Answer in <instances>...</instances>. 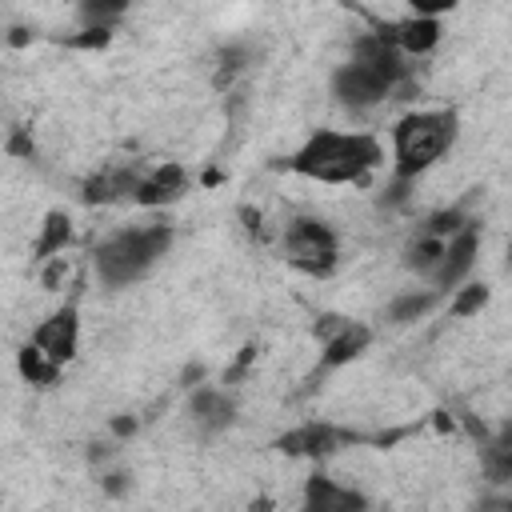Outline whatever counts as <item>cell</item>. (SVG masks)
Wrapping results in <instances>:
<instances>
[{
  "label": "cell",
  "instance_id": "277c9868",
  "mask_svg": "<svg viewBox=\"0 0 512 512\" xmlns=\"http://www.w3.org/2000/svg\"><path fill=\"white\" fill-rule=\"evenodd\" d=\"M400 84H404L400 76H392L388 68L368 64V60H348V64L332 76V92H336L344 104H352V108L380 104V100H388Z\"/></svg>",
  "mask_w": 512,
  "mask_h": 512
},
{
  "label": "cell",
  "instance_id": "7a4b0ae2",
  "mask_svg": "<svg viewBox=\"0 0 512 512\" xmlns=\"http://www.w3.org/2000/svg\"><path fill=\"white\" fill-rule=\"evenodd\" d=\"M452 140H456V116L452 112H408L392 128L396 176L416 180L452 148Z\"/></svg>",
  "mask_w": 512,
  "mask_h": 512
},
{
  "label": "cell",
  "instance_id": "d6986e66",
  "mask_svg": "<svg viewBox=\"0 0 512 512\" xmlns=\"http://www.w3.org/2000/svg\"><path fill=\"white\" fill-rule=\"evenodd\" d=\"M244 68V48H228L224 56H220V76L216 80H228L232 72H240Z\"/></svg>",
  "mask_w": 512,
  "mask_h": 512
},
{
  "label": "cell",
  "instance_id": "2e32d148",
  "mask_svg": "<svg viewBox=\"0 0 512 512\" xmlns=\"http://www.w3.org/2000/svg\"><path fill=\"white\" fill-rule=\"evenodd\" d=\"M432 304H436V292H408V296L392 300L388 316H392V324H408V320H420Z\"/></svg>",
  "mask_w": 512,
  "mask_h": 512
},
{
  "label": "cell",
  "instance_id": "6da1fadb",
  "mask_svg": "<svg viewBox=\"0 0 512 512\" xmlns=\"http://www.w3.org/2000/svg\"><path fill=\"white\" fill-rule=\"evenodd\" d=\"M376 164H380V144L364 132H316L288 160L292 172H300L308 180H324V184L364 180V172H372Z\"/></svg>",
  "mask_w": 512,
  "mask_h": 512
},
{
  "label": "cell",
  "instance_id": "9a60e30c",
  "mask_svg": "<svg viewBox=\"0 0 512 512\" xmlns=\"http://www.w3.org/2000/svg\"><path fill=\"white\" fill-rule=\"evenodd\" d=\"M192 416H200L204 424H228V416H232V404H228V396L224 392H196L192 396Z\"/></svg>",
  "mask_w": 512,
  "mask_h": 512
},
{
  "label": "cell",
  "instance_id": "603a6c76",
  "mask_svg": "<svg viewBox=\"0 0 512 512\" xmlns=\"http://www.w3.org/2000/svg\"><path fill=\"white\" fill-rule=\"evenodd\" d=\"M272 508V500H252V512H268Z\"/></svg>",
  "mask_w": 512,
  "mask_h": 512
},
{
  "label": "cell",
  "instance_id": "7402d4cb",
  "mask_svg": "<svg viewBox=\"0 0 512 512\" xmlns=\"http://www.w3.org/2000/svg\"><path fill=\"white\" fill-rule=\"evenodd\" d=\"M492 448H500V452H512V424H504V432H500V440H496Z\"/></svg>",
  "mask_w": 512,
  "mask_h": 512
},
{
  "label": "cell",
  "instance_id": "30bf717a",
  "mask_svg": "<svg viewBox=\"0 0 512 512\" xmlns=\"http://www.w3.org/2000/svg\"><path fill=\"white\" fill-rule=\"evenodd\" d=\"M440 40V20L436 16H408L396 24V48L404 56H424Z\"/></svg>",
  "mask_w": 512,
  "mask_h": 512
},
{
  "label": "cell",
  "instance_id": "e0dca14e",
  "mask_svg": "<svg viewBox=\"0 0 512 512\" xmlns=\"http://www.w3.org/2000/svg\"><path fill=\"white\" fill-rule=\"evenodd\" d=\"M484 304H488V288H484V284H468V288L456 292L452 312H456V316H472V312H480Z\"/></svg>",
  "mask_w": 512,
  "mask_h": 512
},
{
  "label": "cell",
  "instance_id": "9c48e42d",
  "mask_svg": "<svg viewBox=\"0 0 512 512\" xmlns=\"http://www.w3.org/2000/svg\"><path fill=\"white\" fill-rule=\"evenodd\" d=\"M348 440H356V436H352V432H340V428H332V424H304V428L288 432V436L280 440V448H284L288 456H328V452H336V448L348 444Z\"/></svg>",
  "mask_w": 512,
  "mask_h": 512
},
{
  "label": "cell",
  "instance_id": "ffe728a7",
  "mask_svg": "<svg viewBox=\"0 0 512 512\" xmlns=\"http://www.w3.org/2000/svg\"><path fill=\"white\" fill-rule=\"evenodd\" d=\"M68 276V264H64V256H56V260H48V268H44V288H60V280Z\"/></svg>",
  "mask_w": 512,
  "mask_h": 512
},
{
  "label": "cell",
  "instance_id": "8992f818",
  "mask_svg": "<svg viewBox=\"0 0 512 512\" xmlns=\"http://www.w3.org/2000/svg\"><path fill=\"white\" fill-rule=\"evenodd\" d=\"M76 340H80L76 308H60V312H52V316L32 332V344H36L44 356H52L56 364H64V360L76 356Z\"/></svg>",
  "mask_w": 512,
  "mask_h": 512
},
{
  "label": "cell",
  "instance_id": "7c38bea8",
  "mask_svg": "<svg viewBox=\"0 0 512 512\" xmlns=\"http://www.w3.org/2000/svg\"><path fill=\"white\" fill-rule=\"evenodd\" d=\"M368 340H372V332L364 328V324H344L328 344H324V364L328 368H336V364H348L352 356H360L364 348H368Z\"/></svg>",
  "mask_w": 512,
  "mask_h": 512
},
{
  "label": "cell",
  "instance_id": "52a82bcc",
  "mask_svg": "<svg viewBox=\"0 0 512 512\" xmlns=\"http://www.w3.org/2000/svg\"><path fill=\"white\" fill-rule=\"evenodd\" d=\"M304 512H368V500L332 476H312L304 484Z\"/></svg>",
  "mask_w": 512,
  "mask_h": 512
},
{
  "label": "cell",
  "instance_id": "5bb4252c",
  "mask_svg": "<svg viewBox=\"0 0 512 512\" xmlns=\"http://www.w3.org/2000/svg\"><path fill=\"white\" fill-rule=\"evenodd\" d=\"M20 372H24V380H32V384H52L56 372H60V364H56L52 356H44L36 344H28V348H20Z\"/></svg>",
  "mask_w": 512,
  "mask_h": 512
},
{
  "label": "cell",
  "instance_id": "5b68a950",
  "mask_svg": "<svg viewBox=\"0 0 512 512\" xmlns=\"http://www.w3.org/2000/svg\"><path fill=\"white\" fill-rule=\"evenodd\" d=\"M284 256L296 268H304L312 276H324L336 264V236L320 220H292L284 228Z\"/></svg>",
  "mask_w": 512,
  "mask_h": 512
},
{
  "label": "cell",
  "instance_id": "4fadbf2b",
  "mask_svg": "<svg viewBox=\"0 0 512 512\" xmlns=\"http://www.w3.org/2000/svg\"><path fill=\"white\" fill-rule=\"evenodd\" d=\"M68 240H72V220H68L64 212H48L44 232H40V240H36V256H40V260H56Z\"/></svg>",
  "mask_w": 512,
  "mask_h": 512
},
{
  "label": "cell",
  "instance_id": "cb8c5ba5",
  "mask_svg": "<svg viewBox=\"0 0 512 512\" xmlns=\"http://www.w3.org/2000/svg\"><path fill=\"white\" fill-rule=\"evenodd\" d=\"M508 260H512V248H508Z\"/></svg>",
  "mask_w": 512,
  "mask_h": 512
},
{
  "label": "cell",
  "instance_id": "44dd1931",
  "mask_svg": "<svg viewBox=\"0 0 512 512\" xmlns=\"http://www.w3.org/2000/svg\"><path fill=\"white\" fill-rule=\"evenodd\" d=\"M476 512H512V496H492V500H484Z\"/></svg>",
  "mask_w": 512,
  "mask_h": 512
},
{
  "label": "cell",
  "instance_id": "8fae6325",
  "mask_svg": "<svg viewBox=\"0 0 512 512\" xmlns=\"http://www.w3.org/2000/svg\"><path fill=\"white\" fill-rule=\"evenodd\" d=\"M180 192H184V168H180V164H164V168H156L152 176L140 180L136 200H140V204H168V200H176Z\"/></svg>",
  "mask_w": 512,
  "mask_h": 512
},
{
  "label": "cell",
  "instance_id": "ba28073f",
  "mask_svg": "<svg viewBox=\"0 0 512 512\" xmlns=\"http://www.w3.org/2000/svg\"><path fill=\"white\" fill-rule=\"evenodd\" d=\"M476 244H480V236H476V224H468L464 232H456V236L448 240V248H444V260H440V268L432 272V284H436V288H456V284L468 276L472 260H476Z\"/></svg>",
  "mask_w": 512,
  "mask_h": 512
},
{
  "label": "cell",
  "instance_id": "3957f363",
  "mask_svg": "<svg viewBox=\"0 0 512 512\" xmlns=\"http://www.w3.org/2000/svg\"><path fill=\"white\" fill-rule=\"evenodd\" d=\"M172 232L164 224H144V228H124L116 236H108L96 248V272L104 284H128L136 276H144L156 256H164Z\"/></svg>",
  "mask_w": 512,
  "mask_h": 512
},
{
  "label": "cell",
  "instance_id": "ac0fdd59",
  "mask_svg": "<svg viewBox=\"0 0 512 512\" xmlns=\"http://www.w3.org/2000/svg\"><path fill=\"white\" fill-rule=\"evenodd\" d=\"M488 476H492L496 484L512 480V452H500V448H492V452H488Z\"/></svg>",
  "mask_w": 512,
  "mask_h": 512
}]
</instances>
